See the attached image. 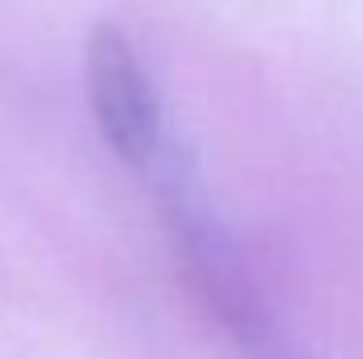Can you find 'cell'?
<instances>
[{
    "label": "cell",
    "instance_id": "obj_1",
    "mask_svg": "<svg viewBox=\"0 0 363 359\" xmlns=\"http://www.w3.org/2000/svg\"><path fill=\"white\" fill-rule=\"evenodd\" d=\"M89 101L106 144L123 161L148 165L161 144V106L127 34L114 26H97L89 38Z\"/></svg>",
    "mask_w": 363,
    "mask_h": 359
}]
</instances>
